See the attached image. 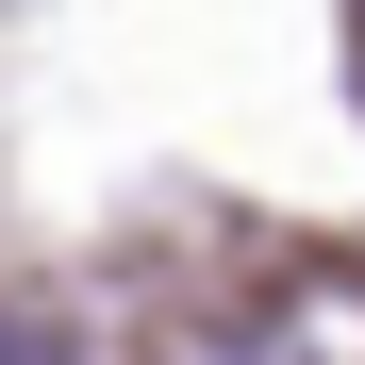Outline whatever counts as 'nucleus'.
<instances>
[{
	"instance_id": "2",
	"label": "nucleus",
	"mask_w": 365,
	"mask_h": 365,
	"mask_svg": "<svg viewBox=\"0 0 365 365\" xmlns=\"http://www.w3.org/2000/svg\"><path fill=\"white\" fill-rule=\"evenodd\" d=\"M0 365H83V349L50 332V316H17V299H0Z\"/></svg>"
},
{
	"instance_id": "1",
	"label": "nucleus",
	"mask_w": 365,
	"mask_h": 365,
	"mask_svg": "<svg viewBox=\"0 0 365 365\" xmlns=\"http://www.w3.org/2000/svg\"><path fill=\"white\" fill-rule=\"evenodd\" d=\"M216 365H365V299H316V316H282V332L216 349Z\"/></svg>"
}]
</instances>
